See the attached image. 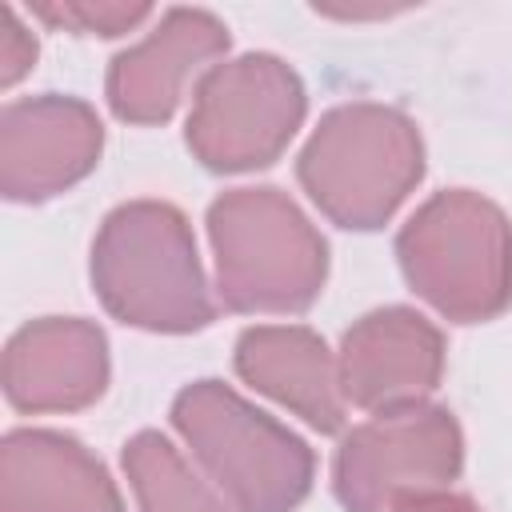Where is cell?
<instances>
[{
  "label": "cell",
  "instance_id": "obj_6",
  "mask_svg": "<svg viewBox=\"0 0 512 512\" xmlns=\"http://www.w3.org/2000/svg\"><path fill=\"white\" fill-rule=\"evenodd\" d=\"M300 116L304 88L296 72L256 52L204 72L188 116V144L208 168H260L288 144Z\"/></svg>",
  "mask_w": 512,
  "mask_h": 512
},
{
  "label": "cell",
  "instance_id": "obj_12",
  "mask_svg": "<svg viewBox=\"0 0 512 512\" xmlns=\"http://www.w3.org/2000/svg\"><path fill=\"white\" fill-rule=\"evenodd\" d=\"M0 512H120V496L80 440L24 428L0 452Z\"/></svg>",
  "mask_w": 512,
  "mask_h": 512
},
{
  "label": "cell",
  "instance_id": "obj_14",
  "mask_svg": "<svg viewBox=\"0 0 512 512\" xmlns=\"http://www.w3.org/2000/svg\"><path fill=\"white\" fill-rule=\"evenodd\" d=\"M124 468L136 488L140 512H240L160 432H140L124 448Z\"/></svg>",
  "mask_w": 512,
  "mask_h": 512
},
{
  "label": "cell",
  "instance_id": "obj_16",
  "mask_svg": "<svg viewBox=\"0 0 512 512\" xmlns=\"http://www.w3.org/2000/svg\"><path fill=\"white\" fill-rule=\"evenodd\" d=\"M32 60H36V40H32V32L20 24V16L4 4V8H0V80H4V84L20 80V76L32 68Z\"/></svg>",
  "mask_w": 512,
  "mask_h": 512
},
{
  "label": "cell",
  "instance_id": "obj_4",
  "mask_svg": "<svg viewBox=\"0 0 512 512\" xmlns=\"http://www.w3.org/2000/svg\"><path fill=\"white\" fill-rule=\"evenodd\" d=\"M176 428L192 444L208 480L240 512H292L312 480V452L272 416L256 412L220 380H200L176 396Z\"/></svg>",
  "mask_w": 512,
  "mask_h": 512
},
{
  "label": "cell",
  "instance_id": "obj_10",
  "mask_svg": "<svg viewBox=\"0 0 512 512\" xmlns=\"http://www.w3.org/2000/svg\"><path fill=\"white\" fill-rule=\"evenodd\" d=\"M108 344L88 320L48 316L20 328L4 352V388L16 408L64 412L84 408L104 392Z\"/></svg>",
  "mask_w": 512,
  "mask_h": 512
},
{
  "label": "cell",
  "instance_id": "obj_13",
  "mask_svg": "<svg viewBox=\"0 0 512 512\" xmlns=\"http://www.w3.org/2000/svg\"><path fill=\"white\" fill-rule=\"evenodd\" d=\"M236 368L248 384L288 404L308 424L332 432L344 420L340 364L328 356L324 340L308 328H248L236 344Z\"/></svg>",
  "mask_w": 512,
  "mask_h": 512
},
{
  "label": "cell",
  "instance_id": "obj_3",
  "mask_svg": "<svg viewBox=\"0 0 512 512\" xmlns=\"http://www.w3.org/2000/svg\"><path fill=\"white\" fill-rule=\"evenodd\" d=\"M424 172L420 132L380 104H344L320 120L300 152L308 196L344 228H376Z\"/></svg>",
  "mask_w": 512,
  "mask_h": 512
},
{
  "label": "cell",
  "instance_id": "obj_15",
  "mask_svg": "<svg viewBox=\"0 0 512 512\" xmlns=\"http://www.w3.org/2000/svg\"><path fill=\"white\" fill-rule=\"evenodd\" d=\"M36 16H44L48 24L76 28V32L120 36L148 16V4H36Z\"/></svg>",
  "mask_w": 512,
  "mask_h": 512
},
{
  "label": "cell",
  "instance_id": "obj_17",
  "mask_svg": "<svg viewBox=\"0 0 512 512\" xmlns=\"http://www.w3.org/2000/svg\"><path fill=\"white\" fill-rule=\"evenodd\" d=\"M392 512H480V508H476L472 500H464V496H452V492L432 488V492L400 496V500L392 504Z\"/></svg>",
  "mask_w": 512,
  "mask_h": 512
},
{
  "label": "cell",
  "instance_id": "obj_8",
  "mask_svg": "<svg viewBox=\"0 0 512 512\" xmlns=\"http://www.w3.org/2000/svg\"><path fill=\"white\" fill-rule=\"evenodd\" d=\"M104 132L88 104L36 96L0 116V184L12 200H44L76 184L100 156Z\"/></svg>",
  "mask_w": 512,
  "mask_h": 512
},
{
  "label": "cell",
  "instance_id": "obj_11",
  "mask_svg": "<svg viewBox=\"0 0 512 512\" xmlns=\"http://www.w3.org/2000/svg\"><path fill=\"white\" fill-rule=\"evenodd\" d=\"M228 48V32L200 8H172L160 28L136 48L120 52L108 72V100L116 116L136 124L168 120L184 80Z\"/></svg>",
  "mask_w": 512,
  "mask_h": 512
},
{
  "label": "cell",
  "instance_id": "obj_5",
  "mask_svg": "<svg viewBox=\"0 0 512 512\" xmlns=\"http://www.w3.org/2000/svg\"><path fill=\"white\" fill-rule=\"evenodd\" d=\"M400 264L412 288L452 320H488L512 292V232L476 192L428 200L400 232Z\"/></svg>",
  "mask_w": 512,
  "mask_h": 512
},
{
  "label": "cell",
  "instance_id": "obj_9",
  "mask_svg": "<svg viewBox=\"0 0 512 512\" xmlns=\"http://www.w3.org/2000/svg\"><path fill=\"white\" fill-rule=\"evenodd\" d=\"M440 364V332L408 308H384L344 336L340 384L352 404L384 412L420 404V396L440 380Z\"/></svg>",
  "mask_w": 512,
  "mask_h": 512
},
{
  "label": "cell",
  "instance_id": "obj_7",
  "mask_svg": "<svg viewBox=\"0 0 512 512\" xmlns=\"http://www.w3.org/2000/svg\"><path fill=\"white\" fill-rule=\"evenodd\" d=\"M460 472V428L444 408H384L352 428L336 456V496L348 512H384L400 496L432 492Z\"/></svg>",
  "mask_w": 512,
  "mask_h": 512
},
{
  "label": "cell",
  "instance_id": "obj_1",
  "mask_svg": "<svg viewBox=\"0 0 512 512\" xmlns=\"http://www.w3.org/2000/svg\"><path fill=\"white\" fill-rule=\"evenodd\" d=\"M92 280L100 300L128 324L192 332L212 320L192 232L172 204L136 200L116 208L96 236Z\"/></svg>",
  "mask_w": 512,
  "mask_h": 512
},
{
  "label": "cell",
  "instance_id": "obj_2",
  "mask_svg": "<svg viewBox=\"0 0 512 512\" xmlns=\"http://www.w3.org/2000/svg\"><path fill=\"white\" fill-rule=\"evenodd\" d=\"M220 292L240 312H300L316 300L328 248L276 188H236L208 212Z\"/></svg>",
  "mask_w": 512,
  "mask_h": 512
}]
</instances>
